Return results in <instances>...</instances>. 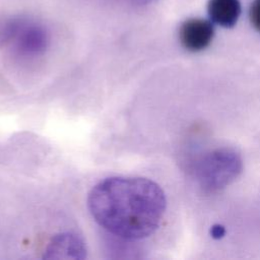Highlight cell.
Wrapping results in <instances>:
<instances>
[{
    "mask_svg": "<svg viewBox=\"0 0 260 260\" xmlns=\"http://www.w3.org/2000/svg\"><path fill=\"white\" fill-rule=\"evenodd\" d=\"M95 222L114 237L136 241L158 228L166 210L161 188L139 177H111L99 182L87 197Z\"/></svg>",
    "mask_w": 260,
    "mask_h": 260,
    "instance_id": "obj_1",
    "label": "cell"
},
{
    "mask_svg": "<svg viewBox=\"0 0 260 260\" xmlns=\"http://www.w3.org/2000/svg\"><path fill=\"white\" fill-rule=\"evenodd\" d=\"M10 44L18 55L34 57L42 54L49 43L47 28L27 16L0 18V44Z\"/></svg>",
    "mask_w": 260,
    "mask_h": 260,
    "instance_id": "obj_2",
    "label": "cell"
},
{
    "mask_svg": "<svg viewBox=\"0 0 260 260\" xmlns=\"http://www.w3.org/2000/svg\"><path fill=\"white\" fill-rule=\"evenodd\" d=\"M214 36L211 20L190 18L185 20L179 29V39L182 46L191 52H198L209 46Z\"/></svg>",
    "mask_w": 260,
    "mask_h": 260,
    "instance_id": "obj_3",
    "label": "cell"
},
{
    "mask_svg": "<svg viewBox=\"0 0 260 260\" xmlns=\"http://www.w3.org/2000/svg\"><path fill=\"white\" fill-rule=\"evenodd\" d=\"M85 254L86 249L81 238L73 233H64L52 239L44 258L83 259Z\"/></svg>",
    "mask_w": 260,
    "mask_h": 260,
    "instance_id": "obj_4",
    "label": "cell"
},
{
    "mask_svg": "<svg viewBox=\"0 0 260 260\" xmlns=\"http://www.w3.org/2000/svg\"><path fill=\"white\" fill-rule=\"evenodd\" d=\"M241 11L239 0H209L207 3L209 19L223 27L234 26L241 15Z\"/></svg>",
    "mask_w": 260,
    "mask_h": 260,
    "instance_id": "obj_5",
    "label": "cell"
},
{
    "mask_svg": "<svg viewBox=\"0 0 260 260\" xmlns=\"http://www.w3.org/2000/svg\"><path fill=\"white\" fill-rule=\"evenodd\" d=\"M249 18L252 25L260 31V0H253L249 9Z\"/></svg>",
    "mask_w": 260,
    "mask_h": 260,
    "instance_id": "obj_6",
    "label": "cell"
},
{
    "mask_svg": "<svg viewBox=\"0 0 260 260\" xmlns=\"http://www.w3.org/2000/svg\"><path fill=\"white\" fill-rule=\"evenodd\" d=\"M110 1L119 2V3H122V4H126V5L138 6V5H144V4H147V3L151 2L152 0H110Z\"/></svg>",
    "mask_w": 260,
    "mask_h": 260,
    "instance_id": "obj_7",
    "label": "cell"
}]
</instances>
